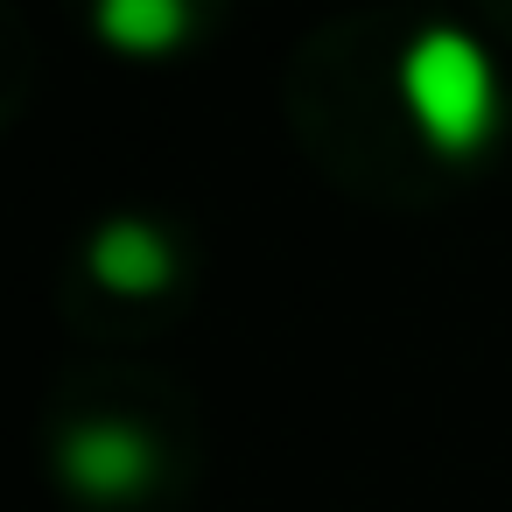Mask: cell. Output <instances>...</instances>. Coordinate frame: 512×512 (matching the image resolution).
<instances>
[{
  "instance_id": "obj_1",
  "label": "cell",
  "mask_w": 512,
  "mask_h": 512,
  "mask_svg": "<svg viewBox=\"0 0 512 512\" xmlns=\"http://www.w3.org/2000/svg\"><path fill=\"white\" fill-rule=\"evenodd\" d=\"M400 99L435 155H477L498 127V71L463 29H421L400 57Z\"/></svg>"
},
{
  "instance_id": "obj_2",
  "label": "cell",
  "mask_w": 512,
  "mask_h": 512,
  "mask_svg": "<svg viewBox=\"0 0 512 512\" xmlns=\"http://www.w3.org/2000/svg\"><path fill=\"white\" fill-rule=\"evenodd\" d=\"M155 470H162V449L134 421H71L57 435V477L85 505H127L155 484Z\"/></svg>"
},
{
  "instance_id": "obj_3",
  "label": "cell",
  "mask_w": 512,
  "mask_h": 512,
  "mask_svg": "<svg viewBox=\"0 0 512 512\" xmlns=\"http://www.w3.org/2000/svg\"><path fill=\"white\" fill-rule=\"evenodd\" d=\"M85 260H92L99 288H113V295H162L176 281V246L141 218H113Z\"/></svg>"
},
{
  "instance_id": "obj_4",
  "label": "cell",
  "mask_w": 512,
  "mask_h": 512,
  "mask_svg": "<svg viewBox=\"0 0 512 512\" xmlns=\"http://www.w3.org/2000/svg\"><path fill=\"white\" fill-rule=\"evenodd\" d=\"M99 36L127 57H162L190 36V0H99L92 8Z\"/></svg>"
}]
</instances>
